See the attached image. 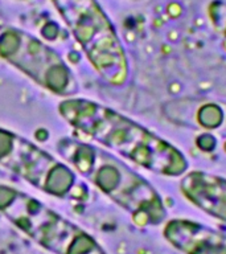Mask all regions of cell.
I'll return each instance as SVG.
<instances>
[{
  "instance_id": "5b68a950",
  "label": "cell",
  "mask_w": 226,
  "mask_h": 254,
  "mask_svg": "<svg viewBox=\"0 0 226 254\" xmlns=\"http://www.w3.org/2000/svg\"><path fill=\"white\" fill-rule=\"evenodd\" d=\"M0 166L36 188L65 197L75 188L74 172L24 138L0 127Z\"/></svg>"
},
{
  "instance_id": "3957f363",
  "label": "cell",
  "mask_w": 226,
  "mask_h": 254,
  "mask_svg": "<svg viewBox=\"0 0 226 254\" xmlns=\"http://www.w3.org/2000/svg\"><path fill=\"white\" fill-rule=\"evenodd\" d=\"M98 74L111 86H122L130 67L114 25L95 0H52Z\"/></svg>"
},
{
  "instance_id": "7a4b0ae2",
  "label": "cell",
  "mask_w": 226,
  "mask_h": 254,
  "mask_svg": "<svg viewBox=\"0 0 226 254\" xmlns=\"http://www.w3.org/2000/svg\"><path fill=\"white\" fill-rule=\"evenodd\" d=\"M63 158L130 214L139 226L162 225L167 208L159 192L138 172L105 151L77 142H62Z\"/></svg>"
},
{
  "instance_id": "ba28073f",
  "label": "cell",
  "mask_w": 226,
  "mask_h": 254,
  "mask_svg": "<svg viewBox=\"0 0 226 254\" xmlns=\"http://www.w3.org/2000/svg\"><path fill=\"white\" fill-rule=\"evenodd\" d=\"M180 190L188 201L226 224V179L206 171H188L181 176Z\"/></svg>"
},
{
  "instance_id": "8992f818",
  "label": "cell",
  "mask_w": 226,
  "mask_h": 254,
  "mask_svg": "<svg viewBox=\"0 0 226 254\" xmlns=\"http://www.w3.org/2000/svg\"><path fill=\"white\" fill-rule=\"evenodd\" d=\"M0 57L56 94L74 90V79L62 60L25 32L0 25Z\"/></svg>"
},
{
  "instance_id": "277c9868",
  "label": "cell",
  "mask_w": 226,
  "mask_h": 254,
  "mask_svg": "<svg viewBox=\"0 0 226 254\" xmlns=\"http://www.w3.org/2000/svg\"><path fill=\"white\" fill-rule=\"evenodd\" d=\"M0 212L33 241L55 254H106L78 226L35 197L1 184Z\"/></svg>"
},
{
  "instance_id": "9c48e42d",
  "label": "cell",
  "mask_w": 226,
  "mask_h": 254,
  "mask_svg": "<svg viewBox=\"0 0 226 254\" xmlns=\"http://www.w3.org/2000/svg\"><path fill=\"white\" fill-rule=\"evenodd\" d=\"M206 16L212 27L226 39V0H210L206 5Z\"/></svg>"
},
{
  "instance_id": "6da1fadb",
  "label": "cell",
  "mask_w": 226,
  "mask_h": 254,
  "mask_svg": "<svg viewBox=\"0 0 226 254\" xmlns=\"http://www.w3.org/2000/svg\"><path fill=\"white\" fill-rule=\"evenodd\" d=\"M59 111L79 135L128 159L136 166L167 178H181L189 162L180 148L110 107L70 98Z\"/></svg>"
},
{
  "instance_id": "52a82bcc",
  "label": "cell",
  "mask_w": 226,
  "mask_h": 254,
  "mask_svg": "<svg viewBox=\"0 0 226 254\" xmlns=\"http://www.w3.org/2000/svg\"><path fill=\"white\" fill-rule=\"evenodd\" d=\"M163 237L182 254H226V233L186 218H172Z\"/></svg>"
}]
</instances>
